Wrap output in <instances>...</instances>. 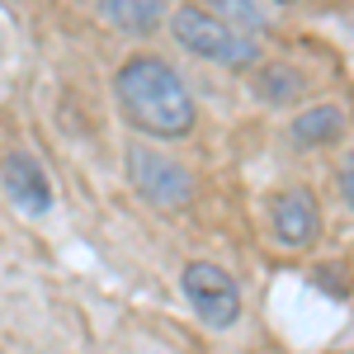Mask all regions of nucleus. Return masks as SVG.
<instances>
[{
	"instance_id": "nucleus-4",
	"label": "nucleus",
	"mask_w": 354,
	"mask_h": 354,
	"mask_svg": "<svg viewBox=\"0 0 354 354\" xmlns=\"http://www.w3.org/2000/svg\"><path fill=\"white\" fill-rule=\"evenodd\" d=\"M185 298H189V307L208 322L213 330H227L236 317H241V288H236V279L227 270H218V265H208V260H198V265H189L185 270Z\"/></svg>"
},
{
	"instance_id": "nucleus-5",
	"label": "nucleus",
	"mask_w": 354,
	"mask_h": 354,
	"mask_svg": "<svg viewBox=\"0 0 354 354\" xmlns=\"http://www.w3.org/2000/svg\"><path fill=\"white\" fill-rule=\"evenodd\" d=\"M0 185L10 194V203L28 213V218H43L48 208H53V185H48V175H43V165L33 161L28 151H10L5 161H0Z\"/></svg>"
},
{
	"instance_id": "nucleus-8",
	"label": "nucleus",
	"mask_w": 354,
	"mask_h": 354,
	"mask_svg": "<svg viewBox=\"0 0 354 354\" xmlns=\"http://www.w3.org/2000/svg\"><path fill=\"white\" fill-rule=\"evenodd\" d=\"M288 133H293L298 147H326V142H335V137L345 133V113L335 109V104H312L307 113L293 118Z\"/></svg>"
},
{
	"instance_id": "nucleus-1",
	"label": "nucleus",
	"mask_w": 354,
	"mask_h": 354,
	"mask_svg": "<svg viewBox=\"0 0 354 354\" xmlns=\"http://www.w3.org/2000/svg\"><path fill=\"white\" fill-rule=\"evenodd\" d=\"M113 95L128 123L142 133L165 137V142L194 133V95L161 57H128L113 76Z\"/></svg>"
},
{
	"instance_id": "nucleus-7",
	"label": "nucleus",
	"mask_w": 354,
	"mask_h": 354,
	"mask_svg": "<svg viewBox=\"0 0 354 354\" xmlns=\"http://www.w3.org/2000/svg\"><path fill=\"white\" fill-rule=\"evenodd\" d=\"M95 10H100L118 33H133V38L156 33L161 19H165V5H161V0H95Z\"/></svg>"
},
{
	"instance_id": "nucleus-3",
	"label": "nucleus",
	"mask_w": 354,
	"mask_h": 354,
	"mask_svg": "<svg viewBox=\"0 0 354 354\" xmlns=\"http://www.w3.org/2000/svg\"><path fill=\"white\" fill-rule=\"evenodd\" d=\"M128 180L156 208H180V203H189V194H194L189 170L180 161H170V156H161V151H151V147H142V142L128 147Z\"/></svg>"
},
{
	"instance_id": "nucleus-2",
	"label": "nucleus",
	"mask_w": 354,
	"mask_h": 354,
	"mask_svg": "<svg viewBox=\"0 0 354 354\" xmlns=\"http://www.w3.org/2000/svg\"><path fill=\"white\" fill-rule=\"evenodd\" d=\"M170 33H175V43H180L185 53L203 57V62H218V66H232V71L260 62V48H255V38H250L245 28L227 24L222 15H203V10H194V5H185V10L170 19Z\"/></svg>"
},
{
	"instance_id": "nucleus-6",
	"label": "nucleus",
	"mask_w": 354,
	"mask_h": 354,
	"mask_svg": "<svg viewBox=\"0 0 354 354\" xmlns=\"http://www.w3.org/2000/svg\"><path fill=\"white\" fill-rule=\"evenodd\" d=\"M270 227L283 245H312L322 232V213L317 198L307 189H279L270 198Z\"/></svg>"
},
{
	"instance_id": "nucleus-11",
	"label": "nucleus",
	"mask_w": 354,
	"mask_h": 354,
	"mask_svg": "<svg viewBox=\"0 0 354 354\" xmlns=\"http://www.w3.org/2000/svg\"><path fill=\"white\" fill-rule=\"evenodd\" d=\"M340 194H345V203L354 208V151L345 156V170H340Z\"/></svg>"
},
{
	"instance_id": "nucleus-10",
	"label": "nucleus",
	"mask_w": 354,
	"mask_h": 354,
	"mask_svg": "<svg viewBox=\"0 0 354 354\" xmlns=\"http://www.w3.org/2000/svg\"><path fill=\"white\" fill-rule=\"evenodd\" d=\"M213 10H218L227 24L245 28V33H255V28H260V10H255V0H213Z\"/></svg>"
},
{
	"instance_id": "nucleus-9",
	"label": "nucleus",
	"mask_w": 354,
	"mask_h": 354,
	"mask_svg": "<svg viewBox=\"0 0 354 354\" xmlns=\"http://www.w3.org/2000/svg\"><path fill=\"white\" fill-rule=\"evenodd\" d=\"M255 95H260V104H293L302 95V81H298V71H288L279 62H265L255 71Z\"/></svg>"
}]
</instances>
